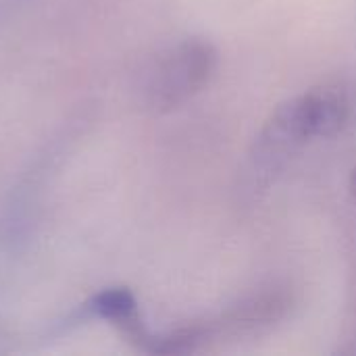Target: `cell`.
<instances>
[{"mask_svg": "<svg viewBox=\"0 0 356 356\" xmlns=\"http://www.w3.org/2000/svg\"><path fill=\"white\" fill-rule=\"evenodd\" d=\"M217 69V50L200 38L184 40L167 50L148 71L144 102L154 113H169L181 106L209 86Z\"/></svg>", "mask_w": 356, "mask_h": 356, "instance_id": "1", "label": "cell"}, {"mask_svg": "<svg viewBox=\"0 0 356 356\" xmlns=\"http://www.w3.org/2000/svg\"><path fill=\"white\" fill-rule=\"evenodd\" d=\"M311 138H315V127L309 94L280 104L261 129L250 154L257 181L269 184Z\"/></svg>", "mask_w": 356, "mask_h": 356, "instance_id": "2", "label": "cell"}, {"mask_svg": "<svg viewBox=\"0 0 356 356\" xmlns=\"http://www.w3.org/2000/svg\"><path fill=\"white\" fill-rule=\"evenodd\" d=\"M292 294L284 290H267L252 294L238 305L229 307L217 319H211L215 338L219 336H250L265 330H271L292 309Z\"/></svg>", "mask_w": 356, "mask_h": 356, "instance_id": "3", "label": "cell"}, {"mask_svg": "<svg viewBox=\"0 0 356 356\" xmlns=\"http://www.w3.org/2000/svg\"><path fill=\"white\" fill-rule=\"evenodd\" d=\"M86 319H102L115 325L136 348L148 353L152 344V336L142 321L138 300L127 288H108L94 294L79 311L75 313L73 321L81 323Z\"/></svg>", "mask_w": 356, "mask_h": 356, "instance_id": "4", "label": "cell"}, {"mask_svg": "<svg viewBox=\"0 0 356 356\" xmlns=\"http://www.w3.org/2000/svg\"><path fill=\"white\" fill-rule=\"evenodd\" d=\"M309 94L311 100V113H313V127L315 136H334L338 134L350 113L348 98L342 88L338 86H323L315 88Z\"/></svg>", "mask_w": 356, "mask_h": 356, "instance_id": "5", "label": "cell"}, {"mask_svg": "<svg viewBox=\"0 0 356 356\" xmlns=\"http://www.w3.org/2000/svg\"><path fill=\"white\" fill-rule=\"evenodd\" d=\"M350 190H353V194L356 196V169L353 171V175H350Z\"/></svg>", "mask_w": 356, "mask_h": 356, "instance_id": "6", "label": "cell"}]
</instances>
